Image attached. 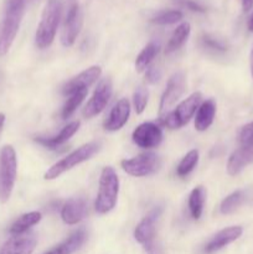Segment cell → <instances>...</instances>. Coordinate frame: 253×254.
I'll return each instance as SVG.
<instances>
[{"mask_svg":"<svg viewBox=\"0 0 253 254\" xmlns=\"http://www.w3.org/2000/svg\"><path fill=\"white\" fill-rule=\"evenodd\" d=\"M82 24H83V17H82L81 9L77 2H73L67 11L63 29H62L61 42L64 47H71L76 42V39L81 32Z\"/></svg>","mask_w":253,"mask_h":254,"instance_id":"cell-10","label":"cell"},{"mask_svg":"<svg viewBox=\"0 0 253 254\" xmlns=\"http://www.w3.org/2000/svg\"><path fill=\"white\" fill-rule=\"evenodd\" d=\"M148 99H149V92L148 89L140 88L136 89L133 94V104L134 109H135L136 114H141L145 111L146 106H148Z\"/></svg>","mask_w":253,"mask_h":254,"instance_id":"cell-31","label":"cell"},{"mask_svg":"<svg viewBox=\"0 0 253 254\" xmlns=\"http://www.w3.org/2000/svg\"><path fill=\"white\" fill-rule=\"evenodd\" d=\"M238 143L241 148H245L253 154V122L246 124L238 134Z\"/></svg>","mask_w":253,"mask_h":254,"instance_id":"cell-30","label":"cell"},{"mask_svg":"<svg viewBox=\"0 0 253 254\" xmlns=\"http://www.w3.org/2000/svg\"><path fill=\"white\" fill-rule=\"evenodd\" d=\"M245 200V193L243 191H235L231 195H228L227 197L223 198L222 202L220 205V211L222 215H230V213L235 212L238 207L241 206V203Z\"/></svg>","mask_w":253,"mask_h":254,"instance_id":"cell-28","label":"cell"},{"mask_svg":"<svg viewBox=\"0 0 253 254\" xmlns=\"http://www.w3.org/2000/svg\"><path fill=\"white\" fill-rule=\"evenodd\" d=\"M186 89V79L183 72H176L169 78L166 88L161 96L159 104V113L164 114L181 98Z\"/></svg>","mask_w":253,"mask_h":254,"instance_id":"cell-9","label":"cell"},{"mask_svg":"<svg viewBox=\"0 0 253 254\" xmlns=\"http://www.w3.org/2000/svg\"><path fill=\"white\" fill-rule=\"evenodd\" d=\"M98 150L99 143H97V141H91V143H87L84 144V145L79 146L76 150L72 151L71 154H68V155L64 156L63 159H61V160L57 161L56 164H54V165L45 173V180H55V179L61 176L62 174H64L66 171L71 170L74 166L79 165V164L84 163V161H87L88 159H91Z\"/></svg>","mask_w":253,"mask_h":254,"instance_id":"cell-6","label":"cell"},{"mask_svg":"<svg viewBox=\"0 0 253 254\" xmlns=\"http://www.w3.org/2000/svg\"><path fill=\"white\" fill-rule=\"evenodd\" d=\"M112 93H113V84H112L111 78L102 79L98 83V86H97V88L94 89L92 98L84 106V118H93V117L98 116L107 107L112 97Z\"/></svg>","mask_w":253,"mask_h":254,"instance_id":"cell-8","label":"cell"},{"mask_svg":"<svg viewBox=\"0 0 253 254\" xmlns=\"http://www.w3.org/2000/svg\"><path fill=\"white\" fill-rule=\"evenodd\" d=\"M130 116V103L126 98H122L114 104L109 116L104 122V129L108 131H117L123 128Z\"/></svg>","mask_w":253,"mask_h":254,"instance_id":"cell-15","label":"cell"},{"mask_svg":"<svg viewBox=\"0 0 253 254\" xmlns=\"http://www.w3.org/2000/svg\"><path fill=\"white\" fill-rule=\"evenodd\" d=\"M87 93H88V89H82V91L76 92V93L71 94L68 97V99L66 101V103L63 104L61 111V117L62 119H67L74 113L77 108L79 107V104L83 102V99L86 98Z\"/></svg>","mask_w":253,"mask_h":254,"instance_id":"cell-26","label":"cell"},{"mask_svg":"<svg viewBox=\"0 0 253 254\" xmlns=\"http://www.w3.org/2000/svg\"><path fill=\"white\" fill-rule=\"evenodd\" d=\"M206 201V190L202 186H197L191 191L189 196V210L193 220H200Z\"/></svg>","mask_w":253,"mask_h":254,"instance_id":"cell-24","label":"cell"},{"mask_svg":"<svg viewBox=\"0 0 253 254\" xmlns=\"http://www.w3.org/2000/svg\"><path fill=\"white\" fill-rule=\"evenodd\" d=\"M202 42L207 49L215 50V51H226V47L223 46L221 42H218L217 40L212 39L210 36H203L202 37Z\"/></svg>","mask_w":253,"mask_h":254,"instance_id":"cell-32","label":"cell"},{"mask_svg":"<svg viewBox=\"0 0 253 254\" xmlns=\"http://www.w3.org/2000/svg\"><path fill=\"white\" fill-rule=\"evenodd\" d=\"M61 11L62 7L60 0H49L45 5L41 20H40L36 35H35V42L40 50L47 49L54 42L60 20H61Z\"/></svg>","mask_w":253,"mask_h":254,"instance_id":"cell-2","label":"cell"},{"mask_svg":"<svg viewBox=\"0 0 253 254\" xmlns=\"http://www.w3.org/2000/svg\"><path fill=\"white\" fill-rule=\"evenodd\" d=\"M25 12V0H7L4 19L0 22V56H4L11 47L22 16Z\"/></svg>","mask_w":253,"mask_h":254,"instance_id":"cell-1","label":"cell"},{"mask_svg":"<svg viewBox=\"0 0 253 254\" xmlns=\"http://www.w3.org/2000/svg\"><path fill=\"white\" fill-rule=\"evenodd\" d=\"M101 74L102 69L99 66L89 67L86 71L81 72L76 77H73L71 81L67 82L62 87V94H64V96H71V94L82 91V89H88V87L92 86L101 77Z\"/></svg>","mask_w":253,"mask_h":254,"instance_id":"cell-13","label":"cell"},{"mask_svg":"<svg viewBox=\"0 0 253 254\" xmlns=\"http://www.w3.org/2000/svg\"><path fill=\"white\" fill-rule=\"evenodd\" d=\"M145 77H146V81L150 82V83H156V82L160 79L161 77V72L159 71V68L156 67H148L145 71Z\"/></svg>","mask_w":253,"mask_h":254,"instance_id":"cell-33","label":"cell"},{"mask_svg":"<svg viewBox=\"0 0 253 254\" xmlns=\"http://www.w3.org/2000/svg\"><path fill=\"white\" fill-rule=\"evenodd\" d=\"M250 64H251V73H252V77H253V47H252V51H251Z\"/></svg>","mask_w":253,"mask_h":254,"instance_id":"cell-37","label":"cell"},{"mask_svg":"<svg viewBox=\"0 0 253 254\" xmlns=\"http://www.w3.org/2000/svg\"><path fill=\"white\" fill-rule=\"evenodd\" d=\"M191 32V26L189 22H183V24L179 25L175 29V31L171 35L170 40H169L168 45H166L165 54H173L176 50L180 49L184 44L186 42V40L189 39Z\"/></svg>","mask_w":253,"mask_h":254,"instance_id":"cell-23","label":"cell"},{"mask_svg":"<svg viewBox=\"0 0 253 254\" xmlns=\"http://www.w3.org/2000/svg\"><path fill=\"white\" fill-rule=\"evenodd\" d=\"M161 212H163V208H154L149 215H146L138 223V226L135 227V231H134V238L136 240V242L144 246L150 245L151 241L155 237V225L158 218L160 217Z\"/></svg>","mask_w":253,"mask_h":254,"instance_id":"cell-14","label":"cell"},{"mask_svg":"<svg viewBox=\"0 0 253 254\" xmlns=\"http://www.w3.org/2000/svg\"><path fill=\"white\" fill-rule=\"evenodd\" d=\"M119 193V178L116 170L111 166H107L102 170L99 178L98 195H97L94 208L98 213L104 215L116 207Z\"/></svg>","mask_w":253,"mask_h":254,"instance_id":"cell-3","label":"cell"},{"mask_svg":"<svg viewBox=\"0 0 253 254\" xmlns=\"http://www.w3.org/2000/svg\"><path fill=\"white\" fill-rule=\"evenodd\" d=\"M87 205L83 198H69L61 208V218L66 225H77L86 217Z\"/></svg>","mask_w":253,"mask_h":254,"instance_id":"cell-16","label":"cell"},{"mask_svg":"<svg viewBox=\"0 0 253 254\" xmlns=\"http://www.w3.org/2000/svg\"><path fill=\"white\" fill-rule=\"evenodd\" d=\"M181 2H183L184 5H185L188 9L192 10V11H196V12H205V7L201 6L200 4H197V2L192 1V0H181Z\"/></svg>","mask_w":253,"mask_h":254,"instance_id":"cell-34","label":"cell"},{"mask_svg":"<svg viewBox=\"0 0 253 254\" xmlns=\"http://www.w3.org/2000/svg\"><path fill=\"white\" fill-rule=\"evenodd\" d=\"M79 126H81V123H79L78 121L72 122V123L67 124L57 135L52 136V138H41V136H39V138H35V141L47 149H56L57 146L62 145V144L66 143L71 136H73L74 134L77 133V130L79 129Z\"/></svg>","mask_w":253,"mask_h":254,"instance_id":"cell-18","label":"cell"},{"mask_svg":"<svg viewBox=\"0 0 253 254\" xmlns=\"http://www.w3.org/2000/svg\"><path fill=\"white\" fill-rule=\"evenodd\" d=\"M253 163V154L245 148H238L231 154L227 163V173L230 176H236L247 165Z\"/></svg>","mask_w":253,"mask_h":254,"instance_id":"cell-20","label":"cell"},{"mask_svg":"<svg viewBox=\"0 0 253 254\" xmlns=\"http://www.w3.org/2000/svg\"><path fill=\"white\" fill-rule=\"evenodd\" d=\"M86 238V231H84L83 228H79V230L74 231L67 240H64L63 242L60 243L56 247V250L59 251L60 254H72L76 252V251H78L79 248L83 246Z\"/></svg>","mask_w":253,"mask_h":254,"instance_id":"cell-22","label":"cell"},{"mask_svg":"<svg viewBox=\"0 0 253 254\" xmlns=\"http://www.w3.org/2000/svg\"><path fill=\"white\" fill-rule=\"evenodd\" d=\"M243 230L240 226H232V227H227L225 230L220 231L218 233H216L213 236L212 240L207 243L205 251L206 253H215L217 251L222 250L226 246H228L230 243L235 242L236 240L242 236Z\"/></svg>","mask_w":253,"mask_h":254,"instance_id":"cell-17","label":"cell"},{"mask_svg":"<svg viewBox=\"0 0 253 254\" xmlns=\"http://www.w3.org/2000/svg\"><path fill=\"white\" fill-rule=\"evenodd\" d=\"M202 102V94L200 92H195L188 98L184 99L174 111H169L166 113L161 114L160 124L169 129H179L181 127L186 126L190 122V119L195 116Z\"/></svg>","mask_w":253,"mask_h":254,"instance_id":"cell-4","label":"cell"},{"mask_svg":"<svg viewBox=\"0 0 253 254\" xmlns=\"http://www.w3.org/2000/svg\"><path fill=\"white\" fill-rule=\"evenodd\" d=\"M216 116V103L213 99H207L202 102L196 112L195 128L198 131H205L213 123Z\"/></svg>","mask_w":253,"mask_h":254,"instance_id":"cell-19","label":"cell"},{"mask_svg":"<svg viewBox=\"0 0 253 254\" xmlns=\"http://www.w3.org/2000/svg\"><path fill=\"white\" fill-rule=\"evenodd\" d=\"M159 54V45L155 42H150V44L146 45L143 50H141L140 54L138 55L135 60V68L136 71L143 72L146 71L150 64L153 62V60L155 59L156 55Z\"/></svg>","mask_w":253,"mask_h":254,"instance_id":"cell-25","label":"cell"},{"mask_svg":"<svg viewBox=\"0 0 253 254\" xmlns=\"http://www.w3.org/2000/svg\"><path fill=\"white\" fill-rule=\"evenodd\" d=\"M126 174L135 178H144L156 173L161 165V160L155 153H144L121 163Z\"/></svg>","mask_w":253,"mask_h":254,"instance_id":"cell-7","label":"cell"},{"mask_svg":"<svg viewBox=\"0 0 253 254\" xmlns=\"http://www.w3.org/2000/svg\"><path fill=\"white\" fill-rule=\"evenodd\" d=\"M198 163V151L196 149L190 150L179 163L178 169H176V174H178L180 178H185L188 176L193 169L196 168Z\"/></svg>","mask_w":253,"mask_h":254,"instance_id":"cell-27","label":"cell"},{"mask_svg":"<svg viewBox=\"0 0 253 254\" xmlns=\"http://www.w3.org/2000/svg\"><path fill=\"white\" fill-rule=\"evenodd\" d=\"M163 130L160 127L149 122V123H143L136 127L134 129L131 139L139 148L153 149L160 145V143L163 141Z\"/></svg>","mask_w":253,"mask_h":254,"instance_id":"cell-11","label":"cell"},{"mask_svg":"<svg viewBox=\"0 0 253 254\" xmlns=\"http://www.w3.org/2000/svg\"><path fill=\"white\" fill-rule=\"evenodd\" d=\"M4 123H5V116L2 113H0V131H1L2 127H4Z\"/></svg>","mask_w":253,"mask_h":254,"instance_id":"cell-38","label":"cell"},{"mask_svg":"<svg viewBox=\"0 0 253 254\" xmlns=\"http://www.w3.org/2000/svg\"><path fill=\"white\" fill-rule=\"evenodd\" d=\"M42 215L37 211H34V212H29V213H24V215L20 216L16 221L11 225L10 227V233L12 236L15 235H21V233L27 232L32 226L37 225V223L41 221Z\"/></svg>","mask_w":253,"mask_h":254,"instance_id":"cell-21","label":"cell"},{"mask_svg":"<svg viewBox=\"0 0 253 254\" xmlns=\"http://www.w3.org/2000/svg\"><path fill=\"white\" fill-rule=\"evenodd\" d=\"M242 9L245 12L251 11L253 9V0H242Z\"/></svg>","mask_w":253,"mask_h":254,"instance_id":"cell-35","label":"cell"},{"mask_svg":"<svg viewBox=\"0 0 253 254\" xmlns=\"http://www.w3.org/2000/svg\"><path fill=\"white\" fill-rule=\"evenodd\" d=\"M17 175L16 151L11 145L0 150V202H6L14 190Z\"/></svg>","mask_w":253,"mask_h":254,"instance_id":"cell-5","label":"cell"},{"mask_svg":"<svg viewBox=\"0 0 253 254\" xmlns=\"http://www.w3.org/2000/svg\"><path fill=\"white\" fill-rule=\"evenodd\" d=\"M45 254H60V253H59V251L56 250V248H54V250H51V251H50V252H47V253H45Z\"/></svg>","mask_w":253,"mask_h":254,"instance_id":"cell-39","label":"cell"},{"mask_svg":"<svg viewBox=\"0 0 253 254\" xmlns=\"http://www.w3.org/2000/svg\"><path fill=\"white\" fill-rule=\"evenodd\" d=\"M248 30H250L251 32H253V12L251 14L250 20H248Z\"/></svg>","mask_w":253,"mask_h":254,"instance_id":"cell-36","label":"cell"},{"mask_svg":"<svg viewBox=\"0 0 253 254\" xmlns=\"http://www.w3.org/2000/svg\"><path fill=\"white\" fill-rule=\"evenodd\" d=\"M183 16V12L179 11V10H169V11H164L156 15L153 19V22L158 25H173L181 21Z\"/></svg>","mask_w":253,"mask_h":254,"instance_id":"cell-29","label":"cell"},{"mask_svg":"<svg viewBox=\"0 0 253 254\" xmlns=\"http://www.w3.org/2000/svg\"><path fill=\"white\" fill-rule=\"evenodd\" d=\"M36 243V236L32 232L15 235L4 243L0 254H32Z\"/></svg>","mask_w":253,"mask_h":254,"instance_id":"cell-12","label":"cell"}]
</instances>
